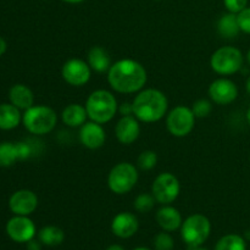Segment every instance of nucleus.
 <instances>
[{
	"label": "nucleus",
	"instance_id": "6e6552de",
	"mask_svg": "<svg viewBox=\"0 0 250 250\" xmlns=\"http://www.w3.org/2000/svg\"><path fill=\"white\" fill-rule=\"evenodd\" d=\"M195 119L197 117L193 114L192 107L178 105L168 112L167 117H166V127L173 137L182 138V137L188 136L193 131Z\"/></svg>",
	"mask_w": 250,
	"mask_h": 250
},
{
	"label": "nucleus",
	"instance_id": "ea45409f",
	"mask_svg": "<svg viewBox=\"0 0 250 250\" xmlns=\"http://www.w3.org/2000/svg\"><path fill=\"white\" fill-rule=\"evenodd\" d=\"M247 120H248V124H249V126H250V107H249L248 112H247Z\"/></svg>",
	"mask_w": 250,
	"mask_h": 250
},
{
	"label": "nucleus",
	"instance_id": "72a5a7b5",
	"mask_svg": "<svg viewBox=\"0 0 250 250\" xmlns=\"http://www.w3.org/2000/svg\"><path fill=\"white\" fill-rule=\"evenodd\" d=\"M42 249V243L38 241H34L31 239L29 242H27V250H41Z\"/></svg>",
	"mask_w": 250,
	"mask_h": 250
},
{
	"label": "nucleus",
	"instance_id": "f3484780",
	"mask_svg": "<svg viewBox=\"0 0 250 250\" xmlns=\"http://www.w3.org/2000/svg\"><path fill=\"white\" fill-rule=\"evenodd\" d=\"M156 222L166 232H173L182 226V215L176 208L164 205L156 212Z\"/></svg>",
	"mask_w": 250,
	"mask_h": 250
},
{
	"label": "nucleus",
	"instance_id": "c9c22d12",
	"mask_svg": "<svg viewBox=\"0 0 250 250\" xmlns=\"http://www.w3.org/2000/svg\"><path fill=\"white\" fill-rule=\"evenodd\" d=\"M106 250H125V248L120 246V244H112V246H110Z\"/></svg>",
	"mask_w": 250,
	"mask_h": 250
},
{
	"label": "nucleus",
	"instance_id": "aec40b11",
	"mask_svg": "<svg viewBox=\"0 0 250 250\" xmlns=\"http://www.w3.org/2000/svg\"><path fill=\"white\" fill-rule=\"evenodd\" d=\"M87 109L81 104H70L63 109L61 114L62 122L68 127H81L87 122Z\"/></svg>",
	"mask_w": 250,
	"mask_h": 250
},
{
	"label": "nucleus",
	"instance_id": "b1692460",
	"mask_svg": "<svg viewBox=\"0 0 250 250\" xmlns=\"http://www.w3.org/2000/svg\"><path fill=\"white\" fill-rule=\"evenodd\" d=\"M215 250H247L246 239L236 233L226 234L217 241Z\"/></svg>",
	"mask_w": 250,
	"mask_h": 250
},
{
	"label": "nucleus",
	"instance_id": "423d86ee",
	"mask_svg": "<svg viewBox=\"0 0 250 250\" xmlns=\"http://www.w3.org/2000/svg\"><path fill=\"white\" fill-rule=\"evenodd\" d=\"M138 170L131 163H120L111 168L107 176L110 190L117 195L131 192L138 182Z\"/></svg>",
	"mask_w": 250,
	"mask_h": 250
},
{
	"label": "nucleus",
	"instance_id": "f257e3e1",
	"mask_svg": "<svg viewBox=\"0 0 250 250\" xmlns=\"http://www.w3.org/2000/svg\"><path fill=\"white\" fill-rule=\"evenodd\" d=\"M148 75L142 63L132 59H122L112 63L107 71V82L117 93L132 94L146 85Z\"/></svg>",
	"mask_w": 250,
	"mask_h": 250
},
{
	"label": "nucleus",
	"instance_id": "f8f14e48",
	"mask_svg": "<svg viewBox=\"0 0 250 250\" xmlns=\"http://www.w3.org/2000/svg\"><path fill=\"white\" fill-rule=\"evenodd\" d=\"M209 97L215 104L229 105L238 97V88L236 83L227 78H219L209 87Z\"/></svg>",
	"mask_w": 250,
	"mask_h": 250
},
{
	"label": "nucleus",
	"instance_id": "39448f33",
	"mask_svg": "<svg viewBox=\"0 0 250 250\" xmlns=\"http://www.w3.org/2000/svg\"><path fill=\"white\" fill-rule=\"evenodd\" d=\"M211 224L207 216L194 214L188 216L181 226V237L188 247H200L208 241Z\"/></svg>",
	"mask_w": 250,
	"mask_h": 250
},
{
	"label": "nucleus",
	"instance_id": "2eb2a0df",
	"mask_svg": "<svg viewBox=\"0 0 250 250\" xmlns=\"http://www.w3.org/2000/svg\"><path fill=\"white\" fill-rule=\"evenodd\" d=\"M115 134L117 141L125 146L134 143L141 134L139 120L133 115L122 116L115 127Z\"/></svg>",
	"mask_w": 250,
	"mask_h": 250
},
{
	"label": "nucleus",
	"instance_id": "1a4fd4ad",
	"mask_svg": "<svg viewBox=\"0 0 250 250\" xmlns=\"http://www.w3.org/2000/svg\"><path fill=\"white\" fill-rule=\"evenodd\" d=\"M180 192V181L170 172L160 173L151 185V194L154 195L159 204L170 205L177 199Z\"/></svg>",
	"mask_w": 250,
	"mask_h": 250
},
{
	"label": "nucleus",
	"instance_id": "393cba45",
	"mask_svg": "<svg viewBox=\"0 0 250 250\" xmlns=\"http://www.w3.org/2000/svg\"><path fill=\"white\" fill-rule=\"evenodd\" d=\"M19 160L17 155L16 143H10V142H4L0 143V166L1 167H9L14 165Z\"/></svg>",
	"mask_w": 250,
	"mask_h": 250
},
{
	"label": "nucleus",
	"instance_id": "ddd939ff",
	"mask_svg": "<svg viewBox=\"0 0 250 250\" xmlns=\"http://www.w3.org/2000/svg\"><path fill=\"white\" fill-rule=\"evenodd\" d=\"M9 208L15 215L28 216L38 208V197L29 189H20L10 197Z\"/></svg>",
	"mask_w": 250,
	"mask_h": 250
},
{
	"label": "nucleus",
	"instance_id": "bb28decb",
	"mask_svg": "<svg viewBox=\"0 0 250 250\" xmlns=\"http://www.w3.org/2000/svg\"><path fill=\"white\" fill-rule=\"evenodd\" d=\"M156 164H158V155L153 150L142 151L141 155L138 156V160H137V165L143 171L151 170V168L155 167Z\"/></svg>",
	"mask_w": 250,
	"mask_h": 250
},
{
	"label": "nucleus",
	"instance_id": "4468645a",
	"mask_svg": "<svg viewBox=\"0 0 250 250\" xmlns=\"http://www.w3.org/2000/svg\"><path fill=\"white\" fill-rule=\"evenodd\" d=\"M80 141L87 149L95 150L102 148L106 141V134L100 124L94 121L85 122L80 129Z\"/></svg>",
	"mask_w": 250,
	"mask_h": 250
},
{
	"label": "nucleus",
	"instance_id": "58836bf2",
	"mask_svg": "<svg viewBox=\"0 0 250 250\" xmlns=\"http://www.w3.org/2000/svg\"><path fill=\"white\" fill-rule=\"evenodd\" d=\"M246 88H247V92H248V93H249V95H250V77L248 78V81H247Z\"/></svg>",
	"mask_w": 250,
	"mask_h": 250
},
{
	"label": "nucleus",
	"instance_id": "f704fd0d",
	"mask_svg": "<svg viewBox=\"0 0 250 250\" xmlns=\"http://www.w3.org/2000/svg\"><path fill=\"white\" fill-rule=\"evenodd\" d=\"M6 48H7L6 42H5L4 38H1V37H0V56H1L5 51H6Z\"/></svg>",
	"mask_w": 250,
	"mask_h": 250
},
{
	"label": "nucleus",
	"instance_id": "a878e982",
	"mask_svg": "<svg viewBox=\"0 0 250 250\" xmlns=\"http://www.w3.org/2000/svg\"><path fill=\"white\" fill-rule=\"evenodd\" d=\"M155 202L156 200L153 194H149V193H142V194H139L138 197L134 199L133 207L138 212L146 214V212H149L153 210L154 205H155Z\"/></svg>",
	"mask_w": 250,
	"mask_h": 250
},
{
	"label": "nucleus",
	"instance_id": "5701e85b",
	"mask_svg": "<svg viewBox=\"0 0 250 250\" xmlns=\"http://www.w3.org/2000/svg\"><path fill=\"white\" fill-rule=\"evenodd\" d=\"M38 238L39 242L44 246L58 247L65 239V233L58 226H45L39 231Z\"/></svg>",
	"mask_w": 250,
	"mask_h": 250
},
{
	"label": "nucleus",
	"instance_id": "a211bd4d",
	"mask_svg": "<svg viewBox=\"0 0 250 250\" xmlns=\"http://www.w3.org/2000/svg\"><path fill=\"white\" fill-rule=\"evenodd\" d=\"M9 99L12 105L20 110H27L33 106L34 95L31 88L24 84H15L10 88Z\"/></svg>",
	"mask_w": 250,
	"mask_h": 250
},
{
	"label": "nucleus",
	"instance_id": "79ce46f5",
	"mask_svg": "<svg viewBox=\"0 0 250 250\" xmlns=\"http://www.w3.org/2000/svg\"><path fill=\"white\" fill-rule=\"evenodd\" d=\"M247 59H248V62L250 63V49H249L248 54H247Z\"/></svg>",
	"mask_w": 250,
	"mask_h": 250
},
{
	"label": "nucleus",
	"instance_id": "a19ab883",
	"mask_svg": "<svg viewBox=\"0 0 250 250\" xmlns=\"http://www.w3.org/2000/svg\"><path fill=\"white\" fill-rule=\"evenodd\" d=\"M133 250H150V249L144 248V247H138V248H136V249H133Z\"/></svg>",
	"mask_w": 250,
	"mask_h": 250
},
{
	"label": "nucleus",
	"instance_id": "20e7f679",
	"mask_svg": "<svg viewBox=\"0 0 250 250\" xmlns=\"http://www.w3.org/2000/svg\"><path fill=\"white\" fill-rule=\"evenodd\" d=\"M22 121L29 133L44 136L55 128L58 124V115L51 107L45 105H33L24 110Z\"/></svg>",
	"mask_w": 250,
	"mask_h": 250
},
{
	"label": "nucleus",
	"instance_id": "7c9ffc66",
	"mask_svg": "<svg viewBox=\"0 0 250 250\" xmlns=\"http://www.w3.org/2000/svg\"><path fill=\"white\" fill-rule=\"evenodd\" d=\"M225 7L232 14H239L248 5V0H224Z\"/></svg>",
	"mask_w": 250,
	"mask_h": 250
},
{
	"label": "nucleus",
	"instance_id": "cd10ccee",
	"mask_svg": "<svg viewBox=\"0 0 250 250\" xmlns=\"http://www.w3.org/2000/svg\"><path fill=\"white\" fill-rule=\"evenodd\" d=\"M175 242L172 237L168 234V232H160L154 238V248L155 250H173Z\"/></svg>",
	"mask_w": 250,
	"mask_h": 250
},
{
	"label": "nucleus",
	"instance_id": "0eeeda50",
	"mask_svg": "<svg viewBox=\"0 0 250 250\" xmlns=\"http://www.w3.org/2000/svg\"><path fill=\"white\" fill-rule=\"evenodd\" d=\"M210 66L217 75H233L243 66V54L234 46H222L211 55Z\"/></svg>",
	"mask_w": 250,
	"mask_h": 250
},
{
	"label": "nucleus",
	"instance_id": "473e14b6",
	"mask_svg": "<svg viewBox=\"0 0 250 250\" xmlns=\"http://www.w3.org/2000/svg\"><path fill=\"white\" fill-rule=\"evenodd\" d=\"M119 111L121 112L122 116H127V115H133V106L129 103H125L119 107Z\"/></svg>",
	"mask_w": 250,
	"mask_h": 250
},
{
	"label": "nucleus",
	"instance_id": "4be33fe9",
	"mask_svg": "<svg viewBox=\"0 0 250 250\" xmlns=\"http://www.w3.org/2000/svg\"><path fill=\"white\" fill-rule=\"evenodd\" d=\"M217 31L222 38L226 39H233L241 32L239 28L238 19H237V14H225L220 17L219 22H217Z\"/></svg>",
	"mask_w": 250,
	"mask_h": 250
},
{
	"label": "nucleus",
	"instance_id": "e433bc0d",
	"mask_svg": "<svg viewBox=\"0 0 250 250\" xmlns=\"http://www.w3.org/2000/svg\"><path fill=\"white\" fill-rule=\"evenodd\" d=\"M62 1L68 2V4H80V2H83L84 0H62Z\"/></svg>",
	"mask_w": 250,
	"mask_h": 250
},
{
	"label": "nucleus",
	"instance_id": "6ab92c4d",
	"mask_svg": "<svg viewBox=\"0 0 250 250\" xmlns=\"http://www.w3.org/2000/svg\"><path fill=\"white\" fill-rule=\"evenodd\" d=\"M88 65L93 71L98 73H104L109 71L111 67V58L109 53L103 46H93L88 51Z\"/></svg>",
	"mask_w": 250,
	"mask_h": 250
},
{
	"label": "nucleus",
	"instance_id": "c756f323",
	"mask_svg": "<svg viewBox=\"0 0 250 250\" xmlns=\"http://www.w3.org/2000/svg\"><path fill=\"white\" fill-rule=\"evenodd\" d=\"M237 19L241 31L250 34V7H246L239 14H237Z\"/></svg>",
	"mask_w": 250,
	"mask_h": 250
},
{
	"label": "nucleus",
	"instance_id": "c85d7f7f",
	"mask_svg": "<svg viewBox=\"0 0 250 250\" xmlns=\"http://www.w3.org/2000/svg\"><path fill=\"white\" fill-rule=\"evenodd\" d=\"M192 111L195 117L198 119H203V117H208L212 111V105L209 100L207 99H199L193 104Z\"/></svg>",
	"mask_w": 250,
	"mask_h": 250
},
{
	"label": "nucleus",
	"instance_id": "7ed1b4c3",
	"mask_svg": "<svg viewBox=\"0 0 250 250\" xmlns=\"http://www.w3.org/2000/svg\"><path fill=\"white\" fill-rule=\"evenodd\" d=\"M84 106L88 117L100 125L111 121L119 111L116 98L106 89H98L90 93Z\"/></svg>",
	"mask_w": 250,
	"mask_h": 250
},
{
	"label": "nucleus",
	"instance_id": "4c0bfd02",
	"mask_svg": "<svg viewBox=\"0 0 250 250\" xmlns=\"http://www.w3.org/2000/svg\"><path fill=\"white\" fill-rule=\"evenodd\" d=\"M188 250H208V249L202 248V246H200V247H188Z\"/></svg>",
	"mask_w": 250,
	"mask_h": 250
},
{
	"label": "nucleus",
	"instance_id": "dca6fc26",
	"mask_svg": "<svg viewBox=\"0 0 250 250\" xmlns=\"http://www.w3.org/2000/svg\"><path fill=\"white\" fill-rule=\"evenodd\" d=\"M139 227L138 219L132 212H120L112 219L111 231L116 237L122 239L131 238L137 233Z\"/></svg>",
	"mask_w": 250,
	"mask_h": 250
},
{
	"label": "nucleus",
	"instance_id": "f03ea898",
	"mask_svg": "<svg viewBox=\"0 0 250 250\" xmlns=\"http://www.w3.org/2000/svg\"><path fill=\"white\" fill-rule=\"evenodd\" d=\"M132 106L133 115L139 121L153 124L160 121L165 116L167 112L168 100L161 90L148 88L136 95Z\"/></svg>",
	"mask_w": 250,
	"mask_h": 250
},
{
	"label": "nucleus",
	"instance_id": "412c9836",
	"mask_svg": "<svg viewBox=\"0 0 250 250\" xmlns=\"http://www.w3.org/2000/svg\"><path fill=\"white\" fill-rule=\"evenodd\" d=\"M21 120L22 116L20 109H17L11 103L0 105V129L10 131V129L16 128Z\"/></svg>",
	"mask_w": 250,
	"mask_h": 250
},
{
	"label": "nucleus",
	"instance_id": "9b49d317",
	"mask_svg": "<svg viewBox=\"0 0 250 250\" xmlns=\"http://www.w3.org/2000/svg\"><path fill=\"white\" fill-rule=\"evenodd\" d=\"M7 236L17 243H27L36 236V225L28 216L16 215L6 224Z\"/></svg>",
	"mask_w": 250,
	"mask_h": 250
},
{
	"label": "nucleus",
	"instance_id": "9d476101",
	"mask_svg": "<svg viewBox=\"0 0 250 250\" xmlns=\"http://www.w3.org/2000/svg\"><path fill=\"white\" fill-rule=\"evenodd\" d=\"M61 75L67 84L72 87H82L85 83L89 82L92 68L84 60L73 58L63 63Z\"/></svg>",
	"mask_w": 250,
	"mask_h": 250
},
{
	"label": "nucleus",
	"instance_id": "2f4dec72",
	"mask_svg": "<svg viewBox=\"0 0 250 250\" xmlns=\"http://www.w3.org/2000/svg\"><path fill=\"white\" fill-rule=\"evenodd\" d=\"M17 155H19V160H26L32 155V148L28 143L24 142H19L16 143Z\"/></svg>",
	"mask_w": 250,
	"mask_h": 250
}]
</instances>
